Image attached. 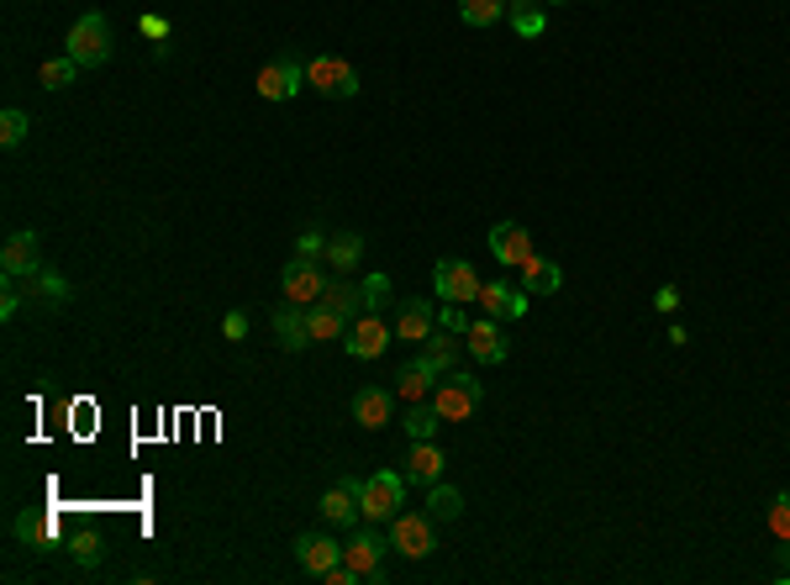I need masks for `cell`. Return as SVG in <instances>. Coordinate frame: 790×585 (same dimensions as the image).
Returning a JSON list of instances; mask_svg holds the SVG:
<instances>
[{"label": "cell", "instance_id": "obj_44", "mask_svg": "<svg viewBox=\"0 0 790 585\" xmlns=\"http://www.w3.org/2000/svg\"><path fill=\"white\" fill-rule=\"evenodd\" d=\"M553 6H570V0H553Z\"/></svg>", "mask_w": 790, "mask_h": 585}, {"label": "cell", "instance_id": "obj_24", "mask_svg": "<svg viewBox=\"0 0 790 585\" xmlns=\"http://www.w3.org/2000/svg\"><path fill=\"white\" fill-rule=\"evenodd\" d=\"M432 380H437V375H432L422 359H411V365L396 375V396H401L407 407H416V401H428V396H432Z\"/></svg>", "mask_w": 790, "mask_h": 585}, {"label": "cell", "instance_id": "obj_13", "mask_svg": "<svg viewBox=\"0 0 790 585\" xmlns=\"http://www.w3.org/2000/svg\"><path fill=\"white\" fill-rule=\"evenodd\" d=\"M295 564L306 570V575H327V570H337L343 564V543H333L327 533H301L295 538Z\"/></svg>", "mask_w": 790, "mask_h": 585}, {"label": "cell", "instance_id": "obj_38", "mask_svg": "<svg viewBox=\"0 0 790 585\" xmlns=\"http://www.w3.org/2000/svg\"><path fill=\"white\" fill-rule=\"evenodd\" d=\"M327 253V238H322V227H306L301 238H295V259H322Z\"/></svg>", "mask_w": 790, "mask_h": 585}, {"label": "cell", "instance_id": "obj_17", "mask_svg": "<svg viewBox=\"0 0 790 585\" xmlns=\"http://www.w3.org/2000/svg\"><path fill=\"white\" fill-rule=\"evenodd\" d=\"M390 412H396V396H390V390L364 386L359 396H354V422H359V427H369V433H375V427H385V422H390Z\"/></svg>", "mask_w": 790, "mask_h": 585}, {"label": "cell", "instance_id": "obj_6", "mask_svg": "<svg viewBox=\"0 0 790 585\" xmlns=\"http://www.w3.org/2000/svg\"><path fill=\"white\" fill-rule=\"evenodd\" d=\"M390 549H396V554H407V560H428L432 549H437V538H432V517L396 512L390 517Z\"/></svg>", "mask_w": 790, "mask_h": 585}, {"label": "cell", "instance_id": "obj_31", "mask_svg": "<svg viewBox=\"0 0 790 585\" xmlns=\"http://www.w3.org/2000/svg\"><path fill=\"white\" fill-rule=\"evenodd\" d=\"M464 26H496L506 17V0H458Z\"/></svg>", "mask_w": 790, "mask_h": 585}, {"label": "cell", "instance_id": "obj_35", "mask_svg": "<svg viewBox=\"0 0 790 585\" xmlns=\"http://www.w3.org/2000/svg\"><path fill=\"white\" fill-rule=\"evenodd\" d=\"M26 111H17V106H11V111H0V143L6 148H22L26 143Z\"/></svg>", "mask_w": 790, "mask_h": 585}, {"label": "cell", "instance_id": "obj_10", "mask_svg": "<svg viewBox=\"0 0 790 585\" xmlns=\"http://www.w3.org/2000/svg\"><path fill=\"white\" fill-rule=\"evenodd\" d=\"M37 248H43V238H37L32 227L11 232V238H6V248H0V269H6L11 280H32V274L43 269V253H37Z\"/></svg>", "mask_w": 790, "mask_h": 585}, {"label": "cell", "instance_id": "obj_30", "mask_svg": "<svg viewBox=\"0 0 790 585\" xmlns=\"http://www.w3.org/2000/svg\"><path fill=\"white\" fill-rule=\"evenodd\" d=\"M401 427H407V438L411 443H422V438H437V427H443V416H437V407H422V401H416V407H411L407 412V422H401Z\"/></svg>", "mask_w": 790, "mask_h": 585}, {"label": "cell", "instance_id": "obj_15", "mask_svg": "<svg viewBox=\"0 0 790 585\" xmlns=\"http://www.w3.org/2000/svg\"><path fill=\"white\" fill-rule=\"evenodd\" d=\"M380 554H385V543L375 533H359L354 543H343V564H348L359 581H380Z\"/></svg>", "mask_w": 790, "mask_h": 585}, {"label": "cell", "instance_id": "obj_3", "mask_svg": "<svg viewBox=\"0 0 790 585\" xmlns=\"http://www.w3.org/2000/svg\"><path fill=\"white\" fill-rule=\"evenodd\" d=\"M479 396H485V386H479L475 375H443V386H432V407H437V416L443 422H464V416L479 407Z\"/></svg>", "mask_w": 790, "mask_h": 585}, {"label": "cell", "instance_id": "obj_4", "mask_svg": "<svg viewBox=\"0 0 790 585\" xmlns=\"http://www.w3.org/2000/svg\"><path fill=\"white\" fill-rule=\"evenodd\" d=\"M306 85H316L322 96H333V100H354V96H359V74H354V64L327 58V53L306 58Z\"/></svg>", "mask_w": 790, "mask_h": 585}, {"label": "cell", "instance_id": "obj_20", "mask_svg": "<svg viewBox=\"0 0 790 585\" xmlns=\"http://www.w3.org/2000/svg\"><path fill=\"white\" fill-rule=\"evenodd\" d=\"M469 354H475L479 365H501L506 359V338H501V327H496V317H479V322H469Z\"/></svg>", "mask_w": 790, "mask_h": 585}, {"label": "cell", "instance_id": "obj_39", "mask_svg": "<svg viewBox=\"0 0 790 585\" xmlns=\"http://www.w3.org/2000/svg\"><path fill=\"white\" fill-rule=\"evenodd\" d=\"M437 327L464 338V333H469V317H464V306H458V301H443V312H437Z\"/></svg>", "mask_w": 790, "mask_h": 585}, {"label": "cell", "instance_id": "obj_8", "mask_svg": "<svg viewBox=\"0 0 790 585\" xmlns=\"http://www.w3.org/2000/svg\"><path fill=\"white\" fill-rule=\"evenodd\" d=\"M432 285H437V295H443V301H458V306H464V301H479V285H485V280L475 274V264H469V259H437V269H432Z\"/></svg>", "mask_w": 790, "mask_h": 585}, {"label": "cell", "instance_id": "obj_2", "mask_svg": "<svg viewBox=\"0 0 790 585\" xmlns=\"http://www.w3.org/2000/svg\"><path fill=\"white\" fill-rule=\"evenodd\" d=\"M359 507L369 522H390V517L407 507V469H380V475H369L359 490Z\"/></svg>", "mask_w": 790, "mask_h": 585}, {"label": "cell", "instance_id": "obj_11", "mask_svg": "<svg viewBox=\"0 0 790 585\" xmlns=\"http://www.w3.org/2000/svg\"><path fill=\"white\" fill-rule=\"evenodd\" d=\"M485 243H490V253H496V264L522 269L527 259H532V232H527L522 221H496V227L485 232Z\"/></svg>", "mask_w": 790, "mask_h": 585}, {"label": "cell", "instance_id": "obj_25", "mask_svg": "<svg viewBox=\"0 0 790 585\" xmlns=\"http://www.w3.org/2000/svg\"><path fill=\"white\" fill-rule=\"evenodd\" d=\"M559 285H564V274H559V264H549V259H538V253H532V259L522 264V291H527V295H553Z\"/></svg>", "mask_w": 790, "mask_h": 585}, {"label": "cell", "instance_id": "obj_19", "mask_svg": "<svg viewBox=\"0 0 790 585\" xmlns=\"http://www.w3.org/2000/svg\"><path fill=\"white\" fill-rule=\"evenodd\" d=\"M274 338H280V348H290V354H301V348H312V327H306V306H280L274 312Z\"/></svg>", "mask_w": 790, "mask_h": 585}, {"label": "cell", "instance_id": "obj_43", "mask_svg": "<svg viewBox=\"0 0 790 585\" xmlns=\"http://www.w3.org/2000/svg\"><path fill=\"white\" fill-rule=\"evenodd\" d=\"M653 306H659V312H674V306H680V291H674V285H659V291H653Z\"/></svg>", "mask_w": 790, "mask_h": 585}, {"label": "cell", "instance_id": "obj_32", "mask_svg": "<svg viewBox=\"0 0 790 585\" xmlns=\"http://www.w3.org/2000/svg\"><path fill=\"white\" fill-rule=\"evenodd\" d=\"M327 259H333L337 269H354L364 259V238L359 232H337V238H327Z\"/></svg>", "mask_w": 790, "mask_h": 585}, {"label": "cell", "instance_id": "obj_26", "mask_svg": "<svg viewBox=\"0 0 790 585\" xmlns=\"http://www.w3.org/2000/svg\"><path fill=\"white\" fill-rule=\"evenodd\" d=\"M506 22H511L517 37H543V32H549L543 6H532V0H511V6H506Z\"/></svg>", "mask_w": 790, "mask_h": 585}, {"label": "cell", "instance_id": "obj_27", "mask_svg": "<svg viewBox=\"0 0 790 585\" xmlns=\"http://www.w3.org/2000/svg\"><path fill=\"white\" fill-rule=\"evenodd\" d=\"M428 517L432 522H458V517H464V496H458V486L432 480L428 486Z\"/></svg>", "mask_w": 790, "mask_h": 585}, {"label": "cell", "instance_id": "obj_34", "mask_svg": "<svg viewBox=\"0 0 790 585\" xmlns=\"http://www.w3.org/2000/svg\"><path fill=\"white\" fill-rule=\"evenodd\" d=\"M74 74H79V64H74L69 53H64V58H48L37 79H43V90H64V85H74Z\"/></svg>", "mask_w": 790, "mask_h": 585}, {"label": "cell", "instance_id": "obj_7", "mask_svg": "<svg viewBox=\"0 0 790 585\" xmlns=\"http://www.w3.org/2000/svg\"><path fill=\"white\" fill-rule=\"evenodd\" d=\"M280 291H285L290 306H316L327 295V274L316 269V259H290L285 274H280Z\"/></svg>", "mask_w": 790, "mask_h": 585}, {"label": "cell", "instance_id": "obj_18", "mask_svg": "<svg viewBox=\"0 0 790 585\" xmlns=\"http://www.w3.org/2000/svg\"><path fill=\"white\" fill-rule=\"evenodd\" d=\"M432 327H437V312H432L428 301H401V312H396V338L428 343Z\"/></svg>", "mask_w": 790, "mask_h": 585}, {"label": "cell", "instance_id": "obj_9", "mask_svg": "<svg viewBox=\"0 0 790 585\" xmlns=\"http://www.w3.org/2000/svg\"><path fill=\"white\" fill-rule=\"evenodd\" d=\"M359 490H364V480L359 475H343L333 490H322V501H316V512L327 517L333 528H354L364 517V507H359Z\"/></svg>", "mask_w": 790, "mask_h": 585}, {"label": "cell", "instance_id": "obj_37", "mask_svg": "<svg viewBox=\"0 0 790 585\" xmlns=\"http://www.w3.org/2000/svg\"><path fill=\"white\" fill-rule=\"evenodd\" d=\"M385 301H390V274H369L364 280V312H380Z\"/></svg>", "mask_w": 790, "mask_h": 585}, {"label": "cell", "instance_id": "obj_14", "mask_svg": "<svg viewBox=\"0 0 790 585\" xmlns=\"http://www.w3.org/2000/svg\"><path fill=\"white\" fill-rule=\"evenodd\" d=\"M479 306H485V317L496 322H522L527 317V291L517 285H506V280H490V285H479Z\"/></svg>", "mask_w": 790, "mask_h": 585}, {"label": "cell", "instance_id": "obj_5", "mask_svg": "<svg viewBox=\"0 0 790 585\" xmlns=\"http://www.w3.org/2000/svg\"><path fill=\"white\" fill-rule=\"evenodd\" d=\"M253 85H259L263 100H290L301 85H306V58H301V53H280L274 64H263Z\"/></svg>", "mask_w": 790, "mask_h": 585}, {"label": "cell", "instance_id": "obj_29", "mask_svg": "<svg viewBox=\"0 0 790 585\" xmlns=\"http://www.w3.org/2000/svg\"><path fill=\"white\" fill-rule=\"evenodd\" d=\"M306 327H312V343H327V338H343L354 322L337 317L333 306H322V301H316V306H306Z\"/></svg>", "mask_w": 790, "mask_h": 585}, {"label": "cell", "instance_id": "obj_42", "mask_svg": "<svg viewBox=\"0 0 790 585\" xmlns=\"http://www.w3.org/2000/svg\"><path fill=\"white\" fill-rule=\"evenodd\" d=\"M138 26H143V37H153V43H164V37H169V22H164V17H143Z\"/></svg>", "mask_w": 790, "mask_h": 585}, {"label": "cell", "instance_id": "obj_36", "mask_svg": "<svg viewBox=\"0 0 790 585\" xmlns=\"http://www.w3.org/2000/svg\"><path fill=\"white\" fill-rule=\"evenodd\" d=\"M769 533H775V543H790V490H780L769 507Z\"/></svg>", "mask_w": 790, "mask_h": 585}, {"label": "cell", "instance_id": "obj_16", "mask_svg": "<svg viewBox=\"0 0 790 585\" xmlns=\"http://www.w3.org/2000/svg\"><path fill=\"white\" fill-rule=\"evenodd\" d=\"M11 533L22 538L26 549H53L58 543V512H17Z\"/></svg>", "mask_w": 790, "mask_h": 585}, {"label": "cell", "instance_id": "obj_28", "mask_svg": "<svg viewBox=\"0 0 790 585\" xmlns=\"http://www.w3.org/2000/svg\"><path fill=\"white\" fill-rule=\"evenodd\" d=\"M322 306H333L337 317H359L364 312V285H348V280H327V295H322Z\"/></svg>", "mask_w": 790, "mask_h": 585}, {"label": "cell", "instance_id": "obj_22", "mask_svg": "<svg viewBox=\"0 0 790 585\" xmlns=\"http://www.w3.org/2000/svg\"><path fill=\"white\" fill-rule=\"evenodd\" d=\"M32 301H37L43 312H58V306L69 301V280H64L58 269H48V264H43L37 274H32Z\"/></svg>", "mask_w": 790, "mask_h": 585}, {"label": "cell", "instance_id": "obj_21", "mask_svg": "<svg viewBox=\"0 0 790 585\" xmlns=\"http://www.w3.org/2000/svg\"><path fill=\"white\" fill-rule=\"evenodd\" d=\"M407 480H416V486H432V480H443V448L432 438L411 443L407 454Z\"/></svg>", "mask_w": 790, "mask_h": 585}, {"label": "cell", "instance_id": "obj_41", "mask_svg": "<svg viewBox=\"0 0 790 585\" xmlns=\"http://www.w3.org/2000/svg\"><path fill=\"white\" fill-rule=\"evenodd\" d=\"M221 333H227L232 343H242L248 338V317H242V312H227V317H221Z\"/></svg>", "mask_w": 790, "mask_h": 585}, {"label": "cell", "instance_id": "obj_23", "mask_svg": "<svg viewBox=\"0 0 790 585\" xmlns=\"http://www.w3.org/2000/svg\"><path fill=\"white\" fill-rule=\"evenodd\" d=\"M422 365L432 369V375H454V359H458V333H432L428 343H422V354H416Z\"/></svg>", "mask_w": 790, "mask_h": 585}, {"label": "cell", "instance_id": "obj_45", "mask_svg": "<svg viewBox=\"0 0 790 585\" xmlns=\"http://www.w3.org/2000/svg\"><path fill=\"white\" fill-rule=\"evenodd\" d=\"M506 6H511V0H506Z\"/></svg>", "mask_w": 790, "mask_h": 585}, {"label": "cell", "instance_id": "obj_33", "mask_svg": "<svg viewBox=\"0 0 790 585\" xmlns=\"http://www.w3.org/2000/svg\"><path fill=\"white\" fill-rule=\"evenodd\" d=\"M69 554H74V564H85V570H96V564H100V554H106V549H100V538L90 533V528H79V533L69 538Z\"/></svg>", "mask_w": 790, "mask_h": 585}, {"label": "cell", "instance_id": "obj_1", "mask_svg": "<svg viewBox=\"0 0 790 585\" xmlns=\"http://www.w3.org/2000/svg\"><path fill=\"white\" fill-rule=\"evenodd\" d=\"M64 53H69L79 69H100V64L111 58V22H106L100 11H85V17L69 26V43H64Z\"/></svg>", "mask_w": 790, "mask_h": 585}, {"label": "cell", "instance_id": "obj_40", "mask_svg": "<svg viewBox=\"0 0 790 585\" xmlns=\"http://www.w3.org/2000/svg\"><path fill=\"white\" fill-rule=\"evenodd\" d=\"M17 306H22V295H17V280L6 274V291H0V317L11 322V317H17Z\"/></svg>", "mask_w": 790, "mask_h": 585}, {"label": "cell", "instance_id": "obj_12", "mask_svg": "<svg viewBox=\"0 0 790 585\" xmlns=\"http://www.w3.org/2000/svg\"><path fill=\"white\" fill-rule=\"evenodd\" d=\"M343 343H348V354H354V359H380L385 348L396 343V333H390V327H385V322L375 317V312H359Z\"/></svg>", "mask_w": 790, "mask_h": 585}]
</instances>
